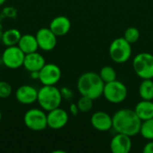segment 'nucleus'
<instances>
[{
  "label": "nucleus",
  "instance_id": "nucleus-13",
  "mask_svg": "<svg viewBox=\"0 0 153 153\" xmlns=\"http://www.w3.org/2000/svg\"><path fill=\"white\" fill-rule=\"evenodd\" d=\"M91 124L92 127L100 132H107L113 126L112 117L104 111H97L92 114L91 117Z\"/></svg>",
  "mask_w": 153,
  "mask_h": 153
},
{
  "label": "nucleus",
  "instance_id": "nucleus-25",
  "mask_svg": "<svg viewBox=\"0 0 153 153\" xmlns=\"http://www.w3.org/2000/svg\"><path fill=\"white\" fill-rule=\"evenodd\" d=\"M13 88L11 84L4 81H0V99H7L11 96Z\"/></svg>",
  "mask_w": 153,
  "mask_h": 153
},
{
  "label": "nucleus",
  "instance_id": "nucleus-7",
  "mask_svg": "<svg viewBox=\"0 0 153 153\" xmlns=\"http://www.w3.org/2000/svg\"><path fill=\"white\" fill-rule=\"evenodd\" d=\"M127 88L120 81L115 80L110 82L105 83L103 96L105 99L113 104H118L123 102L127 97Z\"/></svg>",
  "mask_w": 153,
  "mask_h": 153
},
{
  "label": "nucleus",
  "instance_id": "nucleus-26",
  "mask_svg": "<svg viewBox=\"0 0 153 153\" xmlns=\"http://www.w3.org/2000/svg\"><path fill=\"white\" fill-rule=\"evenodd\" d=\"M60 91H61V95H62L63 99L67 100H72V98H73V91L69 88H67V87H62L60 89Z\"/></svg>",
  "mask_w": 153,
  "mask_h": 153
},
{
  "label": "nucleus",
  "instance_id": "nucleus-29",
  "mask_svg": "<svg viewBox=\"0 0 153 153\" xmlns=\"http://www.w3.org/2000/svg\"><path fill=\"white\" fill-rule=\"evenodd\" d=\"M30 76L32 79H38L39 80V72H31Z\"/></svg>",
  "mask_w": 153,
  "mask_h": 153
},
{
  "label": "nucleus",
  "instance_id": "nucleus-23",
  "mask_svg": "<svg viewBox=\"0 0 153 153\" xmlns=\"http://www.w3.org/2000/svg\"><path fill=\"white\" fill-rule=\"evenodd\" d=\"M77 106H78L80 112L87 113L90 110H91V108L93 107V100L89 97H86V96H82L78 100Z\"/></svg>",
  "mask_w": 153,
  "mask_h": 153
},
{
  "label": "nucleus",
  "instance_id": "nucleus-14",
  "mask_svg": "<svg viewBox=\"0 0 153 153\" xmlns=\"http://www.w3.org/2000/svg\"><path fill=\"white\" fill-rule=\"evenodd\" d=\"M132 149L131 136L117 133L110 142V150L113 153H128Z\"/></svg>",
  "mask_w": 153,
  "mask_h": 153
},
{
  "label": "nucleus",
  "instance_id": "nucleus-16",
  "mask_svg": "<svg viewBox=\"0 0 153 153\" xmlns=\"http://www.w3.org/2000/svg\"><path fill=\"white\" fill-rule=\"evenodd\" d=\"M49 29L57 36H65L71 29V21L64 15L55 17L49 23Z\"/></svg>",
  "mask_w": 153,
  "mask_h": 153
},
{
  "label": "nucleus",
  "instance_id": "nucleus-30",
  "mask_svg": "<svg viewBox=\"0 0 153 153\" xmlns=\"http://www.w3.org/2000/svg\"><path fill=\"white\" fill-rule=\"evenodd\" d=\"M5 1H6V0H0V6H1V5H3V4L5 3Z\"/></svg>",
  "mask_w": 153,
  "mask_h": 153
},
{
  "label": "nucleus",
  "instance_id": "nucleus-32",
  "mask_svg": "<svg viewBox=\"0 0 153 153\" xmlns=\"http://www.w3.org/2000/svg\"><path fill=\"white\" fill-rule=\"evenodd\" d=\"M1 120H2V112L0 110V122H1Z\"/></svg>",
  "mask_w": 153,
  "mask_h": 153
},
{
  "label": "nucleus",
  "instance_id": "nucleus-31",
  "mask_svg": "<svg viewBox=\"0 0 153 153\" xmlns=\"http://www.w3.org/2000/svg\"><path fill=\"white\" fill-rule=\"evenodd\" d=\"M2 35H3V32L0 30V40H1V39H2Z\"/></svg>",
  "mask_w": 153,
  "mask_h": 153
},
{
  "label": "nucleus",
  "instance_id": "nucleus-24",
  "mask_svg": "<svg viewBox=\"0 0 153 153\" xmlns=\"http://www.w3.org/2000/svg\"><path fill=\"white\" fill-rule=\"evenodd\" d=\"M124 38L130 44H133V43L136 42L139 39V38H140V31L135 27H129V28H127L126 30L125 34H124Z\"/></svg>",
  "mask_w": 153,
  "mask_h": 153
},
{
  "label": "nucleus",
  "instance_id": "nucleus-28",
  "mask_svg": "<svg viewBox=\"0 0 153 153\" xmlns=\"http://www.w3.org/2000/svg\"><path fill=\"white\" fill-rule=\"evenodd\" d=\"M69 110H70L71 114H72L74 117H76V116L78 115V113L80 112V110H79V108H78L77 104H74V103H73V104H71V105H70V107H69Z\"/></svg>",
  "mask_w": 153,
  "mask_h": 153
},
{
  "label": "nucleus",
  "instance_id": "nucleus-5",
  "mask_svg": "<svg viewBox=\"0 0 153 153\" xmlns=\"http://www.w3.org/2000/svg\"><path fill=\"white\" fill-rule=\"evenodd\" d=\"M133 67L141 79H153V55L148 52L139 53L133 60Z\"/></svg>",
  "mask_w": 153,
  "mask_h": 153
},
{
  "label": "nucleus",
  "instance_id": "nucleus-20",
  "mask_svg": "<svg viewBox=\"0 0 153 153\" xmlns=\"http://www.w3.org/2000/svg\"><path fill=\"white\" fill-rule=\"evenodd\" d=\"M139 95L142 100H153V81L152 79H144L139 86Z\"/></svg>",
  "mask_w": 153,
  "mask_h": 153
},
{
  "label": "nucleus",
  "instance_id": "nucleus-9",
  "mask_svg": "<svg viewBox=\"0 0 153 153\" xmlns=\"http://www.w3.org/2000/svg\"><path fill=\"white\" fill-rule=\"evenodd\" d=\"M62 72L56 64H45L39 71V81L42 85H56L61 79Z\"/></svg>",
  "mask_w": 153,
  "mask_h": 153
},
{
  "label": "nucleus",
  "instance_id": "nucleus-3",
  "mask_svg": "<svg viewBox=\"0 0 153 153\" xmlns=\"http://www.w3.org/2000/svg\"><path fill=\"white\" fill-rule=\"evenodd\" d=\"M63 97L60 89L56 85H43L38 90L37 102L39 107L45 111H50L60 107Z\"/></svg>",
  "mask_w": 153,
  "mask_h": 153
},
{
  "label": "nucleus",
  "instance_id": "nucleus-11",
  "mask_svg": "<svg viewBox=\"0 0 153 153\" xmlns=\"http://www.w3.org/2000/svg\"><path fill=\"white\" fill-rule=\"evenodd\" d=\"M47 120H48V127L58 130L65 127L69 120L68 113L60 108H56L48 111L47 114Z\"/></svg>",
  "mask_w": 153,
  "mask_h": 153
},
{
  "label": "nucleus",
  "instance_id": "nucleus-17",
  "mask_svg": "<svg viewBox=\"0 0 153 153\" xmlns=\"http://www.w3.org/2000/svg\"><path fill=\"white\" fill-rule=\"evenodd\" d=\"M17 46L22 50V52L26 54L36 52L39 49V45L37 42V39L32 34H23L22 35Z\"/></svg>",
  "mask_w": 153,
  "mask_h": 153
},
{
  "label": "nucleus",
  "instance_id": "nucleus-10",
  "mask_svg": "<svg viewBox=\"0 0 153 153\" xmlns=\"http://www.w3.org/2000/svg\"><path fill=\"white\" fill-rule=\"evenodd\" d=\"M37 42L39 48L43 51H51L53 50L57 43V36L48 28H40L36 35Z\"/></svg>",
  "mask_w": 153,
  "mask_h": 153
},
{
  "label": "nucleus",
  "instance_id": "nucleus-27",
  "mask_svg": "<svg viewBox=\"0 0 153 153\" xmlns=\"http://www.w3.org/2000/svg\"><path fill=\"white\" fill-rule=\"evenodd\" d=\"M143 153H153V140L149 141L143 149Z\"/></svg>",
  "mask_w": 153,
  "mask_h": 153
},
{
  "label": "nucleus",
  "instance_id": "nucleus-18",
  "mask_svg": "<svg viewBox=\"0 0 153 153\" xmlns=\"http://www.w3.org/2000/svg\"><path fill=\"white\" fill-rule=\"evenodd\" d=\"M136 115L142 121L153 118V102L152 100H145L138 102L134 108Z\"/></svg>",
  "mask_w": 153,
  "mask_h": 153
},
{
  "label": "nucleus",
  "instance_id": "nucleus-2",
  "mask_svg": "<svg viewBox=\"0 0 153 153\" xmlns=\"http://www.w3.org/2000/svg\"><path fill=\"white\" fill-rule=\"evenodd\" d=\"M105 82L99 74L86 72L82 74L77 81V89L82 96L97 100L103 95Z\"/></svg>",
  "mask_w": 153,
  "mask_h": 153
},
{
  "label": "nucleus",
  "instance_id": "nucleus-6",
  "mask_svg": "<svg viewBox=\"0 0 153 153\" xmlns=\"http://www.w3.org/2000/svg\"><path fill=\"white\" fill-rule=\"evenodd\" d=\"M23 123L31 131H42L48 127L47 114L42 108H30L24 114Z\"/></svg>",
  "mask_w": 153,
  "mask_h": 153
},
{
  "label": "nucleus",
  "instance_id": "nucleus-1",
  "mask_svg": "<svg viewBox=\"0 0 153 153\" xmlns=\"http://www.w3.org/2000/svg\"><path fill=\"white\" fill-rule=\"evenodd\" d=\"M112 128L117 133L124 134L131 137L140 133L142 120L136 115L134 109H120L114 114V116L112 117Z\"/></svg>",
  "mask_w": 153,
  "mask_h": 153
},
{
  "label": "nucleus",
  "instance_id": "nucleus-15",
  "mask_svg": "<svg viewBox=\"0 0 153 153\" xmlns=\"http://www.w3.org/2000/svg\"><path fill=\"white\" fill-rule=\"evenodd\" d=\"M46 64V60L44 56L36 52L26 54L24 56L23 61V67L28 72H39Z\"/></svg>",
  "mask_w": 153,
  "mask_h": 153
},
{
  "label": "nucleus",
  "instance_id": "nucleus-12",
  "mask_svg": "<svg viewBox=\"0 0 153 153\" xmlns=\"http://www.w3.org/2000/svg\"><path fill=\"white\" fill-rule=\"evenodd\" d=\"M15 99L22 105H31L37 101L38 90L31 85H22L15 91Z\"/></svg>",
  "mask_w": 153,
  "mask_h": 153
},
{
  "label": "nucleus",
  "instance_id": "nucleus-21",
  "mask_svg": "<svg viewBox=\"0 0 153 153\" xmlns=\"http://www.w3.org/2000/svg\"><path fill=\"white\" fill-rule=\"evenodd\" d=\"M140 134L145 140H153V118L142 121Z\"/></svg>",
  "mask_w": 153,
  "mask_h": 153
},
{
  "label": "nucleus",
  "instance_id": "nucleus-22",
  "mask_svg": "<svg viewBox=\"0 0 153 153\" xmlns=\"http://www.w3.org/2000/svg\"><path fill=\"white\" fill-rule=\"evenodd\" d=\"M99 74L105 83L117 80V72L112 66H109V65L103 66L100 69Z\"/></svg>",
  "mask_w": 153,
  "mask_h": 153
},
{
  "label": "nucleus",
  "instance_id": "nucleus-4",
  "mask_svg": "<svg viewBox=\"0 0 153 153\" xmlns=\"http://www.w3.org/2000/svg\"><path fill=\"white\" fill-rule=\"evenodd\" d=\"M132 55L131 44L123 37L115 39L109 46V56L117 64L127 62Z\"/></svg>",
  "mask_w": 153,
  "mask_h": 153
},
{
  "label": "nucleus",
  "instance_id": "nucleus-19",
  "mask_svg": "<svg viewBox=\"0 0 153 153\" xmlns=\"http://www.w3.org/2000/svg\"><path fill=\"white\" fill-rule=\"evenodd\" d=\"M22 37L21 31L18 29L11 28L3 32L1 41L5 47L16 46Z\"/></svg>",
  "mask_w": 153,
  "mask_h": 153
},
{
  "label": "nucleus",
  "instance_id": "nucleus-8",
  "mask_svg": "<svg viewBox=\"0 0 153 153\" xmlns=\"http://www.w3.org/2000/svg\"><path fill=\"white\" fill-rule=\"evenodd\" d=\"M25 54L16 45L11 47H5L1 56L3 65L9 69H18L23 65Z\"/></svg>",
  "mask_w": 153,
  "mask_h": 153
}]
</instances>
